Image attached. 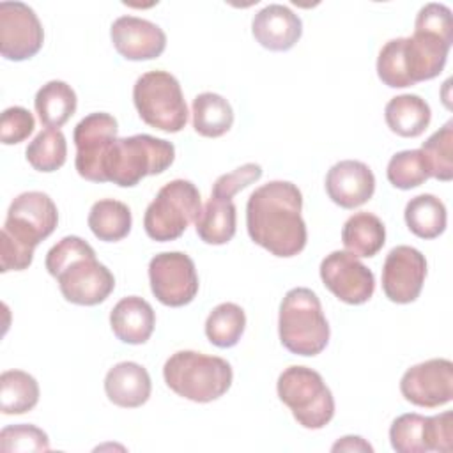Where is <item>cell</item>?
<instances>
[{
  "label": "cell",
  "mask_w": 453,
  "mask_h": 453,
  "mask_svg": "<svg viewBox=\"0 0 453 453\" xmlns=\"http://www.w3.org/2000/svg\"><path fill=\"white\" fill-rule=\"evenodd\" d=\"M453 44L451 9L426 4L419 9L411 37L388 41L377 57L379 80L391 88L412 87L439 76Z\"/></svg>",
  "instance_id": "obj_1"
},
{
  "label": "cell",
  "mask_w": 453,
  "mask_h": 453,
  "mask_svg": "<svg viewBox=\"0 0 453 453\" xmlns=\"http://www.w3.org/2000/svg\"><path fill=\"white\" fill-rule=\"evenodd\" d=\"M301 209L303 195L294 182L271 180L257 188L246 203V228L251 241L274 257H296L308 241Z\"/></svg>",
  "instance_id": "obj_2"
},
{
  "label": "cell",
  "mask_w": 453,
  "mask_h": 453,
  "mask_svg": "<svg viewBox=\"0 0 453 453\" xmlns=\"http://www.w3.org/2000/svg\"><path fill=\"white\" fill-rule=\"evenodd\" d=\"M46 271L57 280L65 301L80 306H96L115 288L111 271L96 258L94 248L78 235L62 237L50 248Z\"/></svg>",
  "instance_id": "obj_3"
},
{
  "label": "cell",
  "mask_w": 453,
  "mask_h": 453,
  "mask_svg": "<svg viewBox=\"0 0 453 453\" xmlns=\"http://www.w3.org/2000/svg\"><path fill=\"white\" fill-rule=\"evenodd\" d=\"M57 225L58 211L50 195L42 191L18 195L9 205L0 232V271L28 269L34 260V250L53 234Z\"/></svg>",
  "instance_id": "obj_4"
},
{
  "label": "cell",
  "mask_w": 453,
  "mask_h": 453,
  "mask_svg": "<svg viewBox=\"0 0 453 453\" xmlns=\"http://www.w3.org/2000/svg\"><path fill=\"white\" fill-rule=\"evenodd\" d=\"M163 377L175 395L196 403H207L230 389L234 372L223 357L196 350H179L166 359Z\"/></svg>",
  "instance_id": "obj_5"
},
{
  "label": "cell",
  "mask_w": 453,
  "mask_h": 453,
  "mask_svg": "<svg viewBox=\"0 0 453 453\" xmlns=\"http://www.w3.org/2000/svg\"><path fill=\"white\" fill-rule=\"evenodd\" d=\"M278 333L281 345L297 356H317L329 342V324L319 296L306 288H290L280 304Z\"/></svg>",
  "instance_id": "obj_6"
},
{
  "label": "cell",
  "mask_w": 453,
  "mask_h": 453,
  "mask_svg": "<svg viewBox=\"0 0 453 453\" xmlns=\"http://www.w3.org/2000/svg\"><path fill=\"white\" fill-rule=\"evenodd\" d=\"M175 159L172 142L150 134H133L117 138L111 145L104 165L106 182L120 188H133L147 175L163 173Z\"/></svg>",
  "instance_id": "obj_7"
},
{
  "label": "cell",
  "mask_w": 453,
  "mask_h": 453,
  "mask_svg": "<svg viewBox=\"0 0 453 453\" xmlns=\"http://www.w3.org/2000/svg\"><path fill=\"white\" fill-rule=\"evenodd\" d=\"M280 400L294 419L310 430L324 428L334 416V398L322 375L308 366L285 368L276 382Z\"/></svg>",
  "instance_id": "obj_8"
},
{
  "label": "cell",
  "mask_w": 453,
  "mask_h": 453,
  "mask_svg": "<svg viewBox=\"0 0 453 453\" xmlns=\"http://www.w3.org/2000/svg\"><path fill=\"white\" fill-rule=\"evenodd\" d=\"M133 103L140 119L159 131L179 133L188 122V106L179 80L168 71L143 73L133 87Z\"/></svg>",
  "instance_id": "obj_9"
},
{
  "label": "cell",
  "mask_w": 453,
  "mask_h": 453,
  "mask_svg": "<svg viewBox=\"0 0 453 453\" xmlns=\"http://www.w3.org/2000/svg\"><path fill=\"white\" fill-rule=\"evenodd\" d=\"M202 211L198 188L186 179L166 182L147 205L143 228L152 241L168 242L179 239Z\"/></svg>",
  "instance_id": "obj_10"
},
{
  "label": "cell",
  "mask_w": 453,
  "mask_h": 453,
  "mask_svg": "<svg viewBox=\"0 0 453 453\" xmlns=\"http://www.w3.org/2000/svg\"><path fill=\"white\" fill-rule=\"evenodd\" d=\"M389 442L398 453H449L453 448L451 412L446 411L435 416L402 414L389 426Z\"/></svg>",
  "instance_id": "obj_11"
},
{
  "label": "cell",
  "mask_w": 453,
  "mask_h": 453,
  "mask_svg": "<svg viewBox=\"0 0 453 453\" xmlns=\"http://www.w3.org/2000/svg\"><path fill=\"white\" fill-rule=\"evenodd\" d=\"M149 281L154 297L172 308L189 304L198 294L195 262L182 251H163L149 262Z\"/></svg>",
  "instance_id": "obj_12"
},
{
  "label": "cell",
  "mask_w": 453,
  "mask_h": 453,
  "mask_svg": "<svg viewBox=\"0 0 453 453\" xmlns=\"http://www.w3.org/2000/svg\"><path fill=\"white\" fill-rule=\"evenodd\" d=\"M117 119L104 111L83 117L73 133L76 145L74 166L80 177L90 182H106L103 165L117 140Z\"/></svg>",
  "instance_id": "obj_13"
},
{
  "label": "cell",
  "mask_w": 453,
  "mask_h": 453,
  "mask_svg": "<svg viewBox=\"0 0 453 453\" xmlns=\"http://www.w3.org/2000/svg\"><path fill=\"white\" fill-rule=\"evenodd\" d=\"M42 42L44 30L32 7L23 2H0V53L5 60L32 58Z\"/></svg>",
  "instance_id": "obj_14"
},
{
  "label": "cell",
  "mask_w": 453,
  "mask_h": 453,
  "mask_svg": "<svg viewBox=\"0 0 453 453\" xmlns=\"http://www.w3.org/2000/svg\"><path fill=\"white\" fill-rule=\"evenodd\" d=\"M402 396L418 407L435 409L453 398V363L434 357L405 370L400 379Z\"/></svg>",
  "instance_id": "obj_15"
},
{
  "label": "cell",
  "mask_w": 453,
  "mask_h": 453,
  "mask_svg": "<svg viewBox=\"0 0 453 453\" xmlns=\"http://www.w3.org/2000/svg\"><path fill=\"white\" fill-rule=\"evenodd\" d=\"M319 273L326 288L347 304H363L373 296V273L349 251L336 250L326 255Z\"/></svg>",
  "instance_id": "obj_16"
},
{
  "label": "cell",
  "mask_w": 453,
  "mask_h": 453,
  "mask_svg": "<svg viewBox=\"0 0 453 453\" xmlns=\"http://www.w3.org/2000/svg\"><path fill=\"white\" fill-rule=\"evenodd\" d=\"M426 278V258L412 246H395L382 265V290L396 304H409L421 294Z\"/></svg>",
  "instance_id": "obj_17"
},
{
  "label": "cell",
  "mask_w": 453,
  "mask_h": 453,
  "mask_svg": "<svg viewBox=\"0 0 453 453\" xmlns=\"http://www.w3.org/2000/svg\"><path fill=\"white\" fill-rule=\"evenodd\" d=\"M110 37L126 60H152L166 48V35L163 28L149 19L136 16H120L111 23Z\"/></svg>",
  "instance_id": "obj_18"
},
{
  "label": "cell",
  "mask_w": 453,
  "mask_h": 453,
  "mask_svg": "<svg viewBox=\"0 0 453 453\" xmlns=\"http://www.w3.org/2000/svg\"><path fill=\"white\" fill-rule=\"evenodd\" d=\"M326 191L342 209H356L373 196L375 175L363 161L343 159L329 168Z\"/></svg>",
  "instance_id": "obj_19"
},
{
  "label": "cell",
  "mask_w": 453,
  "mask_h": 453,
  "mask_svg": "<svg viewBox=\"0 0 453 453\" xmlns=\"http://www.w3.org/2000/svg\"><path fill=\"white\" fill-rule=\"evenodd\" d=\"M251 34L262 48L287 51L301 39L303 21L287 5L269 4L253 16Z\"/></svg>",
  "instance_id": "obj_20"
},
{
  "label": "cell",
  "mask_w": 453,
  "mask_h": 453,
  "mask_svg": "<svg viewBox=\"0 0 453 453\" xmlns=\"http://www.w3.org/2000/svg\"><path fill=\"white\" fill-rule=\"evenodd\" d=\"M150 391L152 382L149 372L134 361L117 363L104 377V393L117 407H142L149 400Z\"/></svg>",
  "instance_id": "obj_21"
},
{
  "label": "cell",
  "mask_w": 453,
  "mask_h": 453,
  "mask_svg": "<svg viewBox=\"0 0 453 453\" xmlns=\"http://www.w3.org/2000/svg\"><path fill=\"white\" fill-rule=\"evenodd\" d=\"M110 326L120 342L142 345L154 333L156 313L143 297L127 296L111 308Z\"/></svg>",
  "instance_id": "obj_22"
},
{
  "label": "cell",
  "mask_w": 453,
  "mask_h": 453,
  "mask_svg": "<svg viewBox=\"0 0 453 453\" xmlns=\"http://www.w3.org/2000/svg\"><path fill=\"white\" fill-rule=\"evenodd\" d=\"M388 127L403 138H416L425 133L430 124L432 111L428 103L416 94L395 96L384 108Z\"/></svg>",
  "instance_id": "obj_23"
},
{
  "label": "cell",
  "mask_w": 453,
  "mask_h": 453,
  "mask_svg": "<svg viewBox=\"0 0 453 453\" xmlns=\"http://www.w3.org/2000/svg\"><path fill=\"white\" fill-rule=\"evenodd\" d=\"M237 226V209L234 200L211 195L195 219L198 237L205 244L221 246L232 241Z\"/></svg>",
  "instance_id": "obj_24"
},
{
  "label": "cell",
  "mask_w": 453,
  "mask_h": 453,
  "mask_svg": "<svg viewBox=\"0 0 453 453\" xmlns=\"http://www.w3.org/2000/svg\"><path fill=\"white\" fill-rule=\"evenodd\" d=\"M342 242L350 255L370 258L382 250L386 226L380 218L372 212H356L343 223Z\"/></svg>",
  "instance_id": "obj_25"
},
{
  "label": "cell",
  "mask_w": 453,
  "mask_h": 453,
  "mask_svg": "<svg viewBox=\"0 0 453 453\" xmlns=\"http://www.w3.org/2000/svg\"><path fill=\"white\" fill-rule=\"evenodd\" d=\"M34 106L46 127L58 129L74 115L78 99L71 85L62 80H51L37 90Z\"/></svg>",
  "instance_id": "obj_26"
},
{
  "label": "cell",
  "mask_w": 453,
  "mask_h": 453,
  "mask_svg": "<svg viewBox=\"0 0 453 453\" xmlns=\"http://www.w3.org/2000/svg\"><path fill=\"white\" fill-rule=\"evenodd\" d=\"M191 113L195 131L205 138H219L228 133L234 124V110L230 103L216 92L198 94L193 99Z\"/></svg>",
  "instance_id": "obj_27"
},
{
  "label": "cell",
  "mask_w": 453,
  "mask_h": 453,
  "mask_svg": "<svg viewBox=\"0 0 453 453\" xmlns=\"http://www.w3.org/2000/svg\"><path fill=\"white\" fill-rule=\"evenodd\" d=\"M403 218L407 228L421 239H435L446 230L448 214L441 198L430 193L411 198L405 205Z\"/></svg>",
  "instance_id": "obj_28"
},
{
  "label": "cell",
  "mask_w": 453,
  "mask_h": 453,
  "mask_svg": "<svg viewBox=\"0 0 453 453\" xmlns=\"http://www.w3.org/2000/svg\"><path fill=\"white\" fill-rule=\"evenodd\" d=\"M88 228L92 234L104 242H117L131 232L133 216L129 207L113 198L97 200L88 212Z\"/></svg>",
  "instance_id": "obj_29"
},
{
  "label": "cell",
  "mask_w": 453,
  "mask_h": 453,
  "mask_svg": "<svg viewBox=\"0 0 453 453\" xmlns=\"http://www.w3.org/2000/svg\"><path fill=\"white\" fill-rule=\"evenodd\" d=\"M39 402L37 380L23 370H5L0 375V411L25 414Z\"/></svg>",
  "instance_id": "obj_30"
},
{
  "label": "cell",
  "mask_w": 453,
  "mask_h": 453,
  "mask_svg": "<svg viewBox=\"0 0 453 453\" xmlns=\"http://www.w3.org/2000/svg\"><path fill=\"white\" fill-rule=\"evenodd\" d=\"M244 327V310L235 303H221L212 308L205 320V336L212 345L219 349H230L237 345Z\"/></svg>",
  "instance_id": "obj_31"
},
{
  "label": "cell",
  "mask_w": 453,
  "mask_h": 453,
  "mask_svg": "<svg viewBox=\"0 0 453 453\" xmlns=\"http://www.w3.org/2000/svg\"><path fill=\"white\" fill-rule=\"evenodd\" d=\"M25 157L37 172H55L64 166L67 157V142L60 129H42L27 147Z\"/></svg>",
  "instance_id": "obj_32"
},
{
  "label": "cell",
  "mask_w": 453,
  "mask_h": 453,
  "mask_svg": "<svg viewBox=\"0 0 453 453\" xmlns=\"http://www.w3.org/2000/svg\"><path fill=\"white\" fill-rule=\"evenodd\" d=\"M430 177L448 182L453 179V120H448L432 136L423 142L421 149Z\"/></svg>",
  "instance_id": "obj_33"
},
{
  "label": "cell",
  "mask_w": 453,
  "mask_h": 453,
  "mask_svg": "<svg viewBox=\"0 0 453 453\" xmlns=\"http://www.w3.org/2000/svg\"><path fill=\"white\" fill-rule=\"evenodd\" d=\"M388 180L398 189H412L430 179V172L419 149L400 150L391 156L386 168Z\"/></svg>",
  "instance_id": "obj_34"
},
{
  "label": "cell",
  "mask_w": 453,
  "mask_h": 453,
  "mask_svg": "<svg viewBox=\"0 0 453 453\" xmlns=\"http://www.w3.org/2000/svg\"><path fill=\"white\" fill-rule=\"evenodd\" d=\"M50 449V439L35 425L19 423L9 425L0 430L2 453H39Z\"/></svg>",
  "instance_id": "obj_35"
},
{
  "label": "cell",
  "mask_w": 453,
  "mask_h": 453,
  "mask_svg": "<svg viewBox=\"0 0 453 453\" xmlns=\"http://www.w3.org/2000/svg\"><path fill=\"white\" fill-rule=\"evenodd\" d=\"M35 127L34 115L23 106H11L0 117V140L4 145H14L27 140Z\"/></svg>",
  "instance_id": "obj_36"
},
{
  "label": "cell",
  "mask_w": 453,
  "mask_h": 453,
  "mask_svg": "<svg viewBox=\"0 0 453 453\" xmlns=\"http://www.w3.org/2000/svg\"><path fill=\"white\" fill-rule=\"evenodd\" d=\"M262 177V166L257 163H246L230 173H223L212 186V195L221 198H234L241 189L257 182Z\"/></svg>",
  "instance_id": "obj_37"
},
{
  "label": "cell",
  "mask_w": 453,
  "mask_h": 453,
  "mask_svg": "<svg viewBox=\"0 0 453 453\" xmlns=\"http://www.w3.org/2000/svg\"><path fill=\"white\" fill-rule=\"evenodd\" d=\"M333 451H373L372 444H368L363 437L359 435H345L342 439H338L333 446Z\"/></svg>",
  "instance_id": "obj_38"
}]
</instances>
